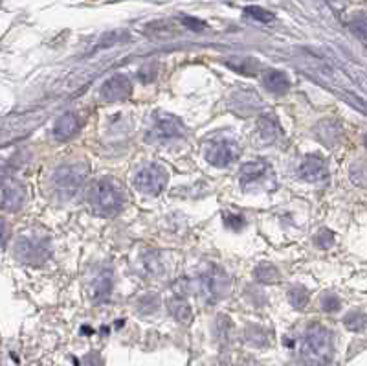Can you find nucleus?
I'll use <instances>...</instances> for the list:
<instances>
[{
    "label": "nucleus",
    "mask_w": 367,
    "mask_h": 366,
    "mask_svg": "<svg viewBox=\"0 0 367 366\" xmlns=\"http://www.w3.org/2000/svg\"><path fill=\"white\" fill-rule=\"evenodd\" d=\"M123 202H125V193L122 184L113 177H103L88 190V205L97 216H114L122 210Z\"/></svg>",
    "instance_id": "f257e3e1"
},
{
    "label": "nucleus",
    "mask_w": 367,
    "mask_h": 366,
    "mask_svg": "<svg viewBox=\"0 0 367 366\" xmlns=\"http://www.w3.org/2000/svg\"><path fill=\"white\" fill-rule=\"evenodd\" d=\"M334 344L331 331L323 324H311L305 330L301 342V356L311 365H327L331 363Z\"/></svg>",
    "instance_id": "f03ea898"
},
{
    "label": "nucleus",
    "mask_w": 367,
    "mask_h": 366,
    "mask_svg": "<svg viewBox=\"0 0 367 366\" xmlns=\"http://www.w3.org/2000/svg\"><path fill=\"white\" fill-rule=\"evenodd\" d=\"M88 175L87 164H68L63 166L56 171L54 175V186L56 190L61 193L63 197L76 196V191L79 190Z\"/></svg>",
    "instance_id": "7ed1b4c3"
},
{
    "label": "nucleus",
    "mask_w": 367,
    "mask_h": 366,
    "mask_svg": "<svg viewBox=\"0 0 367 366\" xmlns=\"http://www.w3.org/2000/svg\"><path fill=\"white\" fill-rule=\"evenodd\" d=\"M168 184V173L162 166L151 164L145 166L143 170H140L134 177V186L142 193H149V196H156L165 188Z\"/></svg>",
    "instance_id": "20e7f679"
},
{
    "label": "nucleus",
    "mask_w": 367,
    "mask_h": 366,
    "mask_svg": "<svg viewBox=\"0 0 367 366\" xmlns=\"http://www.w3.org/2000/svg\"><path fill=\"white\" fill-rule=\"evenodd\" d=\"M239 155L240 150L235 142H231V140H219L213 145H209V150L206 151V160L209 164L225 168V166L231 164L234 160L239 159Z\"/></svg>",
    "instance_id": "39448f33"
},
{
    "label": "nucleus",
    "mask_w": 367,
    "mask_h": 366,
    "mask_svg": "<svg viewBox=\"0 0 367 366\" xmlns=\"http://www.w3.org/2000/svg\"><path fill=\"white\" fill-rule=\"evenodd\" d=\"M131 94H133V83H131V79L127 76H123V74L113 76V78L103 83L101 87L103 102H108V104L127 100Z\"/></svg>",
    "instance_id": "423d86ee"
},
{
    "label": "nucleus",
    "mask_w": 367,
    "mask_h": 366,
    "mask_svg": "<svg viewBox=\"0 0 367 366\" xmlns=\"http://www.w3.org/2000/svg\"><path fill=\"white\" fill-rule=\"evenodd\" d=\"M48 245L44 239L22 237L17 245V256L26 263H41L48 258Z\"/></svg>",
    "instance_id": "0eeeda50"
},
{
    "label": "nucleus",
    "mask_w": 367,
    "mask_h": 366,
    "mask_svg": "<svg viewBox=\"0 0 367 366\" xmlns=\"http://www.w3.org/2000/svg\"><path fill=\"white\" fill-rule=\"evenodd\" d=\"M184 125L179 118L169 116V114H162L160 118L154 120V125L151 133H149V140H168L174 138V136H182Z\"/></svg>",
    "instance_id": "6e6552de"
},
{
    "label": "nucleus",
    "mask_w": 367,
    "mask_h": 366,
    "mask_svg": "<svg viewBox=\"0 0 367 366\" xmlns=\"http://www.w3.org/2000/svg\"><path fill=\"white\" fill-rule=\"evenodd\" d=\"M300 177L307 182H321L329 177L325 159L318 155H309L300 166Z\"/></svg>",
    "instance_id": "1a4fd4ad"
},
{
    "label": "nucleus",
    "mask_w": 367,
    "mask_h": 366,
    "mask_svg": "<svg viewBox=\"0 0 367 366\" xmlns=\"http://www.w3.org/2000/svg\"><path fill=\"white\" fill-rule=\"evenodd\" d=\"M26 201V188L17 181L2 182V208L8 212H15L22 208Z\"/></svg>",
    "instance_id": "9d476101"
},
{
    "label": "nucleus",
    "mask_w": 367,
    "mask_h": 366,
    "mask_svg": "<svg viewBox=\"0 0 367 366\" xmlns=\"http://www.w3.org/2000/svg\"><path fill=\"white\" fill-rule=\"evenodd\" d=\"M81 129V124L74 113H65L61 118L57 120L56 127H54V136H56L59 142H67L72 136H76Z\"/></svg>",
    "instance_id": "9b49d317"
},
{
    "label": "nucleus",
    "mask_w": 367,
    "mask_h": 366,
    "mask_svg": "<svg viewBox=\"0 0 367 366\" xmlns=\"http://www.w3.org/2000/svg\"><path fill=\"white\" fill-rule=\"evenodd\" d=\"M263 85L266 90H270L272 94H286L291 88V81L286 78L285 72L281 70H266L263 74Z\"/></svg>",
    "instance_id": "f8f14e48"
},
{
    "label": "nucleus",
    "mask_w": 367,
    "mask_h": 366,
    "mask_svg": "<svg viewBox=\"0 0 367 366\" xmlns=\"http://www.w3.org/2000/svg\"><path fill=\"white\" fill-rule=\"evenodd\" d=\"M111 291H113V276H111V273L99 274L90 287L92 300L94 302H103V300H107Z\"/></svg>",
    "instance_id": "ddd939ff"
},
{
    "label": "nucleus",
    "mask_w": 367,
    "mask_h": 366,
    "mask_svg": "<svg viewBox=\"0 0 367 366\" xmlns=\"http://www.w3.org/2000/svg\"><path fill=\"white\" fill-rule=\"evenodd\" d=\"M257 127H259L261 138L265 140V142H272V140L277 138V133H279V125H277L275 118L274 116H270V114H266V116H261Z\"/></svg>",
    "instance_id": "4468645a"
},
{
    "label": "nucleus",
    "mask_w": 367,
    "mask_h": 366,
    "mask_svg": "<svg viewBox=\"0 0 367 366\" xmlns=\"http://www.w3.org/2000/svg\"><path fill=\"white\" fill-rule=\"evenodd\" d=\"M169 310L173 313L174 319H179L180 322H189L191 320V305L180 296H173L169 300Z\"/></svg>",
    "instance_id": "2eb2a0df"
},
{
    "label": "nucleus",
    "mask_w": 367,
    "mask_h": 366,
    "mask_svg": "<svg viewBox=\"0 0 367 366\" xmlns=\"http://www.w3.org/2000/svg\"><path fill=\"white\" fill-rule=\"evenodd\" d=\"M254 276L261 284H275L279 280V271L274 265H270V263H261L255 269Z\"/></svg>",
    "instance_id": "dca6fc26"
},
{
    "label": "nucleus",
    "mask_w": 367,
    "mask_h": 366,
    "mask_svg": "<svg viewBox=\"0 0 367 366\" xmlns=\"http://www.w3.org/2000/svg\"><path fill=\"white\" fill-rule=\"evenodd\" d=\"M266 170L265 162H250V164H246L243 170H240V179H243V184L252 181H257L263 177Z\"/></svg>",
    "instance_id": "f3484780"
},
{
    "label": "nucleus",
    "mask_w": 367,
    "mask_h": 366,
    "mask_svg": "<svg viewBox=\"0 0 367 366\" xmlns=\"http://www.w3.org/2000/svg\"><path fill=\"white\" fill-rule=\"evenodd\" d=\"M343 324L347 326V330L362 331L367 326V315L362 313V311H351L349 315H345Z\"/></svg>",
    "instance_id": "a211bd4d"
},
{
    "label": "nucleus",
    "mask_w": 367,
    "mask_h": 366,
    "mask_svg": "<svg viewBox=\"0 0 367 366\" xmlns=\"http://www.w3.org/2000/svg\"><path fill=\"white\" fill-rule=\"evenodd\" d=\"M349 28L357 37H360L362 41L367 42V13L360 11L357 15L352 17L351 22H349Z\"/></svg>",
    "instance_id": "6ab92c4d"
},
{
    "label": "nucleus",
    "mask_w": 367,
    "mask_h": 366,
    "mask_svg": "<svg viewBox=\"0 0 367 366\" xmlns=\"http://www.w3.org/2000/svg\"><path fill=\"white\" fill-rule=\"evenodd\" d=\"M288 300H291L292 308L296 310H303L307 304H309V291L301 285H296L288 291Z\"/></svg>",
    "instance_id": "aec40b11"
},
{
    "label": "nucleus",
    "mask_w": 367,
    "mask_h": 366,
    "mask_svg": "<svg viewBox=\"0 0 367 366\" xmlns=\"http://www.w3.org/2000/svg\"><path fill=\"white\" fill-rule=\"evenodd\" d=\"M245 13L250 17V19H254V21H257V22L274 21V15H272L270 11L263 10V8H259V6H250V8H246Z\"/></svg>",
    "instance_id": "412c9836"
},
{
    "label": "nucleus",
    "mask_w": 367,
    "mask_h": 366,
    "mask_svg": "<svg viewBox=\"0 0 367 366\" xmlns=\"http://www.w3.org/2000/svg\"><path fill=\"white\" fill-rule=\"evenodd\" d=\"M314 241H316V245L320 248H331L336 239H334V234H332L331 230L323 228V230H320V232L316 234V239H314Z\"/></svg>",
    "instance_id": "4be33fe9"
},
{
    "label": "nucleus",
    "mask_w": 367,
    "mask_h": 366,
    "mask_svg": "<svg viewBox=\"0 0 367 366\" xmlns=\"http://www.w3.org/2000/svg\"><path fill=\"white\" fill-rule=\"evenodd\" d=\"M340 308H342V302H340V299L334 296V294H327V296H323V300H321V310L327 311V313H334V311H338Z\"/></svg>",
    "instance_id": "5701e85b"
},
{
    "label": "nucleus",
    "mask_w": 367,
    "mask_h": 366,
    "mask_svg": "<svg viewBox=\"0 0 367 366\" xmlns=\"http://www.w3.org/2000/svg\"><path fill=\"white\" fill-rule=\"evenodd\" d=\"M180 21L184 22V26L191 28L193 31H200V30H204V28H206L204 22L197 21V19H193V17H182Z\"/></svg>",
    "instance_id": "b1692460"
},
{
    "label": "nucleus",
    "mask_w": 367,
    "mask_h": 366,
    "mask_svg": "<svg viewBox=\"0 0 367 366\" xmlns=\"http://www.w3.org/2000/svg\"><path fill=\"white\" fill-rule=\"evenodd\" d=\"M85 366H103L101 357L97 353H90V356L85 357Z\"/></svg>",
    "instance_id": "393cba45"
},
{
    "label": "nucleus",
    "mask_w": 367,
    "mask_h": 366,
    "mask_svg": "<svg viewBox=\"0 0 367 366\" xmlns=\"http://www.w3.org/2000/svg\"><path fill=\"white\" fill-rule=\"evenodd\" d=\"M366 145H367V138H366Z\"/></svg>",
    "instance_id": "a878e982"
}]
</instances>
